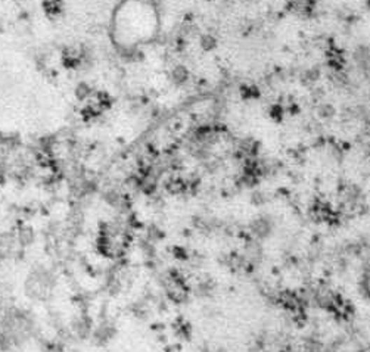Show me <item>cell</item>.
<instances>
[{
	"label": "cell",
	"instance_id": "obj_1",
	"mask_svg": "<svg viewBox=\"0 0 370 352\" xmlns=\"http://www.w3.org/2000/svg\"><path fill=\"white\" fill-rule=\"evenodd\" d=\"M159 15L152 0H121L109 22V37L117 49L134 50L154 41Z\"/></svg>",
	"mask_w": 370,
	"mask_h": 352
}]
</instances>
